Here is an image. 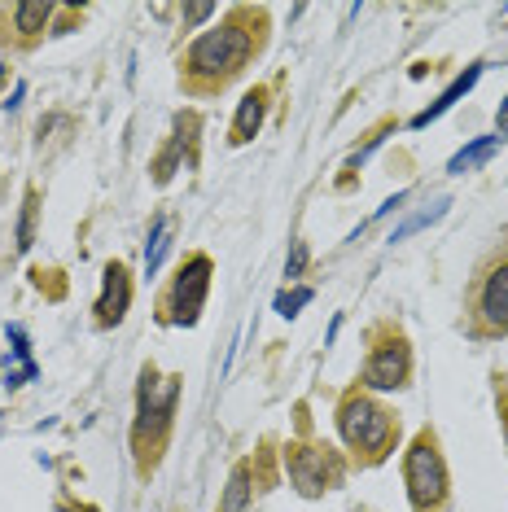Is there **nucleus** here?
Returning <instances> with one entry per match:
<instances>
[{"instance_id": "obj_1", "label": "nucleus", "mask_w": 508, "mask_h": 512, "mask_svg": "<svg viewBox=\"0 0 508 512\" xmlns=\"http://www.w3.org/2000/svg\"><path fill=\"white\" fill-rule=\"evenodd\" d=\"M250 9H237L228 22H219L215 31H206L189 44V53H184V84L198 88V92H215L224 88L228 79H233L241 66L250 62V53L259 49V31L250 27Z\"/></svg>"}, {"instance_id": "obj_2", "label": "nucleus", "mask_w": 508, "mask_h": 512, "mask_svg": "<svg viewBox=\"0 0 508 512\" xmlns=\"http://www.w3.org/2000/svg\"><path fill=\"white\" fill-rule=\"evenodd\" d=\"M338 429L346 438V447L355 451V456H364L368 464L386 460L390 447H395L399 438V421L386 412L377 399H368V394H346L342 407H338Z\"/></svg>"}, {"instance_id": "obj_3", "label": "nucleus", "mask_w": 508, "mask_h": 512, "mask_svg": "<svg viewBox=\"0 0 508 512\" xmlns=\"http://www.w3.org/2000/svg\"><path fill=\"white\" fill-rule=\"evenodd\" d=\"M403 482H408V499L417 512H443L447 508V464H443V451H438V438L430 429H421L412 438L408 456H403Z\"/></svg>"}, {"instance_id": "obj_4", "label": "nucleus", "mask_w": 508, "mask_h": 512, "mask_svg": "<svg viewBox=\"0 0 508 512\" xmlns=\"http://www.w3.org/2000/svg\"><path fill=\"white\" fill-rule=\"evenodd\" d=\"M176 394H180V377H158L154 368H145L141 377V403H136V451L154 456L163 447L167 429H171V412H176Z\"/></svg>"}, {"instance_id": "obj_5", "label": "nucleus", "mask_w": 508, "mask_h": 512, "mask_svg": "<svg viewBox=\"0 0 508 512\" xmlns=\"http://www.w3.org/2000/svg\"><path fill=\"white\" fill-rule=\"evenodd\" d=\"M285 469H290V482L298 495L316 499L333 491L342 482V460L333 447H307V442H290L285 447Z\"/></svg>"}, {"instance_id": "obj_6", "label": "nucleus", "mask_w": 508, "mask_h": 512, "mask_svg": "<svg viewBox=\"0 0 508 512\" xmlns=\"http://www.w3.org/2000/svg\"><path fill=\"white\" fill-rule=\"evenodd\" d=\"M206 289H211V259H206V254H193V259L176 272V281H171L167 320L171 324H198L202 307H206Z\"/></svg>"}, {"instance_id": "obj_7", "label": "nucleus", "mask_w": 508, "mask_h": 512, "mask_svg": "<svg viewBox=\"0 0 508 512\" xmlns=\"http://www.w3.org/2000/svg\"><path fill=\"white\" fill-rule=\"evenodd\" d=\"M408 372H412V351L403 337H386L381 346H373L364 364V386L368 390H399L408 386Z\"/></svg>"}, {"instance_id": "obj_8", "label": "nucleus", "mask_w": 508, "mask_h": 512, "mask_svg": "<svg viewBox=\"0 0 508 512\" xmlns=\"http://www.w3.org/2000/svg\"><path fill=\"white\" fill-rule=\"evenodd\" d=\"M478 316L491 333H508V259H500L478 285Z\"/></svg>"}, {"instance_id": "obj_9", "label": "nucleus", "mask_w": 508, "mask_h": 512, "mask_svg": "<svg viewBox=\"0 0 508 512\" xmlns=\"http://www.w3.org/2000/svg\"><path fill=\"white\" fill-rule=\"evenodd\" d=\"M127 302H132V281H127V267L123 263H110L106 267V285H101V298H97V324H119L127 316Z\"/></svg>"}, {"instance_id": "obj_10", "label": "nucleus", "mask_w": 508, "mask_h": 512, "mask_svg": "<svg viewBox=\"0 0 508 512\" xmlns=\"http://www.w3.org/2000/svg\"><path fill=\"white\" fill-rule=\"evenodd\" d=\"M263 114H268V88H250L246 97H241V106H237L233 136H228V141H233V145L254 141V136H259V127H263Z\"/></svg>"}, {"instance_id": "obj_11", "label": "nucleus", "mask_w": 508, "mask_h": 512, "mask_svg": "<svg viewBox=\"0 0 508 512\" xmlns=\"http://www.w3.org/2000/svg\"><path fill=\"white\" fill-rule=\"evenodd\" d=\"M478 75H482V66H469V71H465V75H460V79H456V84H452V88H447V92H443V97H438V101H434V106H430V110H421V114H417V119H412V127H430V123L438 119V114H447V110H452V106H456V101H460V97H465V92H469L473 84H478Z\"/></svg>"}, {"instance_id": "obj_12", "label": "nucleus", "mask_w": 508, "mask_h": 512, "mask_svg": "<svg viewBox=\"0 0 508 512\" xmlns=\"http://www.w3.org/2000/svg\"><path fill=\"white\" fill-rule=\"evenodd\" d=\"M53 18V5L49 0H18L14 5V22H18V36L22 40H36Z\"/></svg>"}, {"instance_id": "obj_13", "label": "nucleus", "mask_w": 508, "mask_h": 512, "mask_svg": "<svg viewBox=\"0 0 508 512\" xmlns=\"http://www.w3.org/2000/svg\"><path fill=\"white\" fill-rule=\"evenodd\" d=\"M250 495H254V486H250V464L241 460L233 473H228V486H224V499H219V512H246L250 508Z\"/></svg>"}, {"instance_id": "obj_14", "label": "nucleus", "mask_w": 508, "mask_h": 512, "mask_svg": "<svg viewBox=\"0 0 508 512\" xmlns=\"http://www.w3.org/2000/svg\"><path fill=\"white\" fill-rule=\"evenodd\" d=\"M495 149H500V136H482V141H473V145H465L460 154L452 158V167L447 171H456V176H465V171H473V167H482Z\"/></svg>"}, {"instance_id": "obj_15", "label": "nucleus", "mask_w": 508, "mask_h": 512, "mask_svg": "<svg viewBox=\"0 0 508 512\" xmlns=\"http://www.w3.org/2000/svg\"><path fill=\"white\" fill-rule=\"evenodd\" d=\"M167 246H171V219H167V215H158V219H154V228H149V246H145V272H149V276L158 272V263H163Z\"/></svg>"}, {"instance_id": "obj_16", "label": "nucleus", "mask_w": 508, "mask_h": 512, "mask_svg": "<svg viewBox=\"0 0 508 512\" xmlns=\"http://www.w3.org/2000/svg\"><path fill=\"white\" fill-rule=\"evenodd\" d=\"M36 206H40L36 189H27V197H22V219H18V250H31V241H36Z\"/></svg>"}, {"instance_id": "obj_17", "label": "nucleus", "mask_w": 508, "mask_h": 512, "mask_svg": "<svg viewBox=\"0 0 508 512\" xmlns=\"http://www.w3.org/2000/svg\"><path fill=\"white\" fill-rule=\"evenodd\" d=\"M443 211H447V197H443V202H434V206H430V211L412 215V219H408V224H403V228H395V232H390V241H403V237H412V232H417V228H425V224H434V219H438V215H443Z\"/></svg>"}, {"instance_id": "obj_18", "label": "nucleus", "mask_w": 508, "mask_h": 512, "mask_svg": "<svg viewBox=\"0 0 508 512\" xmlns=\"http://www.w3.org/2000/svg\"><path fill=\"white\" fill-rule=\"evenodd\" d=\"M307 302H311V289H294V294H281V298H276V311L290 320V316H298V307H307Z\"/></svg>"}, {"instance_id": "obj_19", "label": "nucleus", "mask_w": 508, "mask_h": 512, "mask_svg": "<svg viewBox=\"0 0 508 512\" xmlns=\"http://www.w3.org/2000/svg\"><path fill=\"white\" fill-rule=\"evenodd\" d=\"M215 0H198V5H184L180 9V18H184V27H198V22H206V18H211L215 14Z\"/></svg>"}, {"instance_id": "obj_20", "label": "nucleus", "mask_w": 508, "mask_h": 512, "mask_svg": "<svg viewBox=\"0 0 508 512\" xmlns=\"http://www.w3.org/2000/svg\"><path fill=\"white\" fill-rule=\"evenodd\" d=\"M303 267H307V246H303V241H294V254H290V263H285V276L298 281V276H303Z\"/></svg>"}, {"instance_id": "obj_21", "label": "nucleus", "mask_w": 508, "mask_h": 512, "mask_svg": "<svg viewBox=\"0 0 508 512\" xmlns=\"http://www.w3.org/2000/svg\"><path fill=\"white\" fill-rule=\"evenodd\" d=\"M495 127H500V132H495V136H500V141H504V136H508V97H504L500 114H495Z\"/></svg>"}, {"instance_id": "obj_22", "label": "nucleus", "mask_w": 508, "mask_h": 512, "mask_svg": "<svg viewBox=\"0 0 508 512\" xmlns=\"http://www.w3.org/2000/svg\"><path fill=\"white\" fill-rule=\"evenodd\" d=\"M5 75H9V66H0V84H5Z\"/></svg>"}, {"instance_id": "obj_23", "label": "nucleus", "mask_w": 508, "mask_h": 512, "mask_svg": "<svg viewBox=\"0 0 508 512\" xmlns=\"http://www.w3.org/2000/svg\"><path fill=\"white\" fill-rule=\"evenodd\" d=\"M504 429H508V403H504Z\"/></svg>"}]
</instances>
